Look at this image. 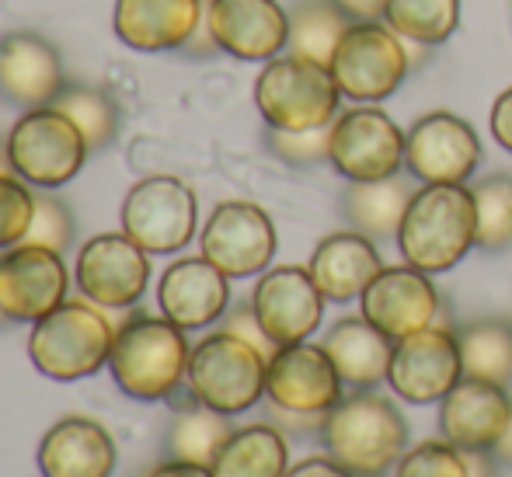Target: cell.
<instances>
[{
  "mask_svg": "<svg viewBox=\"0 0 512 477\" xmlns=\"http://www.w3.org/2000/svg\"><path fill=\"white\" fill-rule=\"evenodd\" d=\"M474 192V213H478V248L481 251H509L512 248V175H488Z\"/></svg>",
  "mask_w": 512,
  "mask_h": 477,
  "instance_id": "836d02e7",
  "label": "cell"
},
{
  "mask_svg": "<svg viewBox=\"0 0 512 477\" xmlns=\"http://www.w3.org/2000/svg\"><path fill=\"white\" fill-rule=\"evenodd\" d=\"M157 307L185 331L216 324L230 310V279L209 258H178L161 272Z\"/></svg>",
  "mask_w": 512,
  "mask_h": 477,
  "instance_id": "603a6c76",
  "label": "cell"
},
{
  "mask_svg": "<svg viewBox=\"0 0 512 477\" xmlns=\"http://www.w3.org/2000/svg\"><path fill=\"white\" fill-rule=\"evenodd\" d=\"M35 460L42 477H112L115 439L95 418L70 415L42 436Z\"/></svg>",
  "mask_w": 512,
  "mask_h": 477,
  "instance_id": "cb8c5ba5",
  "label": "cell"
},
{
  "mask_svg": "<svg viewBox=\"0 0 512 477\" xmlns=\"http://www.w3.org/2000/svg\"><path fill=\"white\" fill-rule=\"evenodd\" d=\"M35 216V192L18 175L0 171V251L14 248L28 237Z\"/></svg>",
  "mask_w": 512,
  "mask_h": 477,
  "instance_id": "8d00e7d4",
  "label": "cell"
},
{
  "mask_svg": "<svg viewBox=\"0 0 512 477\" xmlns=\"http://www.w3.org/2000/svg\"><path fill=\"white\" fill-rule=\"evenodd\" d=\"M67 88L63 60L39 32H7L0 39V101L32 112L46 108Z\"/></svg>",
  "mask_w": 512,
  "mask_h": 477,
  "instance_id": "44dd1931",
  "label": "cell"
},
{
  "mask_svg": "<svg viewBox=\"0 0 512 477\" xmlns=\"http://www.w3.org/2000/svg\"><path fill=\"white\" fill-rule=\"evenodd\" d=\"M411 195L415 189L401 175L380 178V182H349L342 192V216L359 234L373 241H391L398 237Z\"/></svg>",
  "mask_w": 512,
  "mask_h": 477,
  "instance_id": "4316f807",
  "label": "cell"
},
{
  "mask_svg": "<svg viewBox=\"0 0 512 477\" xmlns=\"http://www.w3.org/2000/svg\"><path fill=\"white\" fill-rule=\"evenodd\" d=\"M495 460H499V464H509L512 467V422H509V429L502 432V439H499V446H495Z\"/></svg>",
  "mask_w": 512,
  "mask_h": 477,
  "instance_id": "ee69618b",
  "label": "cell"
},
{
  "mask_svg": "<svg viewBox=\"0 0 512 477\" xmlns=\"http://www.w3.org/2000/svg\"><path fill=\"white\" fill-rule=\"evenodd\" d=\"M192 345L185 328L168 317L133 314L122 328H115V345L108 370L119 390L133 401H171L189 377Z\"/></svg>",
  "mask_w": 512,
  "mask_h": 477,
  "instance_id": "6da1fadb",
  "label": "cell"
},
{
  "mask_svg": "<svg viewBox=\"0 0 512 477\" xmlns=\"http://www.w3.org/2000/svg\"><path fill=\"white\" fill-rule=\"evenodd\" d=\"M206 25L203 0H115L112 28L136 53L185 49Z\"/></svg>",
  "mask_w": 512,
  "mask_h": 477,
  "instance_id": "7402d4cb",
  "label": "cell"
},
{
  "mask_svg": "<svg viewBox=\"0 0 512 477\" xmlns=\"http://www.w3.org/2000/svg\"><path fill=\"white\" fill-rule=\"evenodd\" d=\"M352 25H363V21H384L387 4L391 0H331Z\"/></svg>",
  "mask_w": 512,
  "mask_h": 477,
  "instance_id": "ab89813d",
  "label": "cell"
},
{
  "mask_svg": "<svg viewBox=\"0 0 512 477\" xmlns=\"http://www.w3.org/2000/svg\"><path fill=\"white\" fill-rule=\"evenodd\" d=\"M70 272L63 255L42 244H14L0 251V317L35 324L67 300Z\"/></svg>",
  "mask_w": 512,
  "mask_h": 477,
  "instance_id": "5bb4252c",
  "label": "cell"
},
{
  "mask_svg": "<svg viewBox=\"0 0 512 477\" xmlns=\"http://www.w3.org/2000/svg\"><path fill=\"white\" fill-rule=\"evenodd\" d=\"M321 345L331 356V363H335L338 377L345 380V387L373 390L377 383L387 380L391 356H394V338H387L363 314L335 321Z\"/></svg>",
  "mask_w": 512,
  "mask_h": 477,
  "instance_id": "484cf974",
  "label": "cell"
},
{
  "mask_svg": "<svg viewBox=\"0 0 512 477\" xmlns=\"http://www.w3.org/2000/svg\"><path fill=\"white\" fill-rule=\"evenodd\" d=\"M286 477H356V474L345 471L335 457L324 453V457H307V460H300V464H293L290 471H286Z\"/></svg>",
  "mask_w": 512,
  "mask_h": 477,
  "instance_id": "60d3db41",
  "label": "cell"
},
{
  "mask_svg": "<svg viewBox=\"0 0 512 477\" xmlns=\"http://www.w3.org/2000/svg\"><path fill=\"white\" fill-rule=\"evenodd\" d=\"M265 377H269V352H262L237 331L220 328L192 345L185 390L199 404L234 418L262 401Z\"/></svg>",
  "mask_w": 512,
  "mask_h": 477,
  "instance_id": "5b68a950",
  "label": "cell"
},
{
  "mask_svg": "<svg viewBox=\"0 0 512 477\" xmlns=\"http://www.w3.org/2000/svg\"><path fill=\"white\" fill-rule=\"evenodd\" d=\"M234 425H230V415H220V411L199 404L196 397H185L175 408V418L168 425V457L171 460H189V464H206L213 467L216 453L223 450V443L230 439Z\"/></svg>",
  "mask_w": 512,
  "mask_h": 477,
  "instance_id": "f1b7e54d",
  "label": "cell"
},
{
  "mask_svg": "<svg viewBox=\"0 0 512 477\" xmlns=\"http://www.w3.org/2000/svg\"><path fill=\"white\" fill-rule=\"evenodd\" d=\"M467 471L471 477H499V460L495 453H467Z\"/></svg>",
  "mask_w": 512,
  "mask_h": 477,
  "instance_id": "7bdbcfd3",
  "label": "cell"
},
{
  "mask_svg": "<svg viewBox=\"0 0 512 477\" xmlns=\"http://www.w3.org/2000/svg\"><path fill=\"white\" fill-rule=\"evenodd\" d=\"M464 380L457 331L446 324H429L394 342L387 383L408 404H436Z\"/></svg>",
  "mask_w": 512,
  "mask_h": 477,
  "instance_id": "4fadbf2b",
  "label": "cell"
},
{
  "mask_svg": "<svg viewBox=\"0 0 512 477\" xmlns=\"http://www.w3.org/2000/svg\"><path fill=\"white\" fill-rule=\"evenodd\" d=\"M394 477H471L467 453L457 450L446 439H432L415 450H408L394 467Z\"/></svg>",
  "mask_w": 512,
  "mask_h": 477,
  "instance_id": "d590c367",
  "label": "cell"
},
{
  "mask_svg": "<svg viewBox=\"0 0 512 477\" xmlns=\"http://www.w3.org/2000/svg\"><path fill=\"white\" fill-rule=\"evenodd\" d=\"M408 133L380 105L345 108L331 122L328 164L345 182H380L405 168Z\"/></svg>",
  "mask_w": 512,
  "mask_h": 477,
  "instance_id": "30bf717a",
  "label": "cell"
},
{
  "mask_svg": "<svg viewBox=\"0 0 512 477\" xmlns=\"http://www.w3.org/2000/svg\"><path fill=\"white\" fill-rule=\"evenodd\" d=\"M25 241L53 248L63 255V251L70 248V241H74V216H70L67 202H60L46 189L35 195V216H32V227H28Z\"/></svg>",
  "mask_w": 512,
  "mask_h": 477,
  "instance_id": "74e56055",
  "label": "cell"
},
{
  "mask_svg": "<svg viewBox=\"0 0 512 477\" xmlns=\"http://www.w3.org/2000/svg\"><path fill=\"white\" fill-rule=\"evenodd\" d=\"M115 324L91 300H63L56 310L32 324L28 359L42 377L74 383L95 377L112 359Z\"/></svg>",
  "mask_w": 512,
  "mask_h": 477,
  "instance_id": "277c9868",
  "label": "cell"
},
{
  "mask_svg": "<svg viewBox=\"0 0 512 477\" xmlns=\"http://www.w3.org/2000/svg\"><path fill=\"white\" fill-rule=\"evenodd\" d=\"M199 248L227 279L262 276L279 248L276 223L258 202L227 199L209 213Z\"/></svg>",
  "mask_w": 512,
  "mask_h": 477,
  "instance_id": "8fae6325",
  "label": "cell"
},
{
  "mask_svg": "<svg viewBox=\"0 0 512 477\" xmlns=\"http://www.w3.org/2000/svg\"><path fill=\"white\" fill-rule=\"evenodd\" d=\"M342 98L356 105H380L405 84L411 70L408 42L387 21L349 25L328 63Z\"/></svg>",
  "mask_w": 512,
  "mask_h": 477,
  "instance_id": "ba28073f",
  "label": "cell"
},
{
  "mask_svg": "<svg viewBox=\"0 0 512 477\" xmlns=\"http://www.w3.org/2000/svg\"><path fill=\"white\" fill-rule=\"evenodd\" d=\"M460 342V363H464V377L488 380V383H512V324L488 317V321H474L457 328Z\"/></svg>",
  "mask_w": 512,
  "mask_h": 477,
  "instance_id": "4dcf8cb0",
  "label": "cell"
},
{
  "mask_svg": "<svg viewBox=\"0 0 512 477\" xmlns=\"http://www.w3.org/2000/svg\"><path fill=\"white\" fill-rule=\"evenodd\" d=\"M488 129H492L495 143L512 154V84L502 91L499 98H495L492 115H488Z\"/></svg>",
  "mask_w": 512,
  "mask_h": 477,
  "instance_id": "f35d334b",
  "label": "cell"
},
{
  "mask_svg": "<svg viewBox=\"0 0 512 477\" xmlns=\"http://www.w3.org/2000/svg\"><path fill=\"white\" fill-rule=\"evenodd\" d=\"M324 303L328 300L304 265L265 269L251 289V310L258 317V328L276 349L307 342L321 324Z\"/></svg>",
  "mask_w": 512,
  "mask_h": 477,
  "instance_id": "2e32d148",
  "label": "cell"
},
{
  "mask_svg": "<svg viewBox=\"0 0 512 477\" xmlns=\"http://www.w3.org/2000/svg\"><path fill=\"white\" fill-rule=\"evenodd\" d=\"M398 251L408 265L439 276L478 248V213L467 185H422L408 202L398 230Z\"/></svg>",
  "mask_w": 512,
  "mask_h": 477,
  "instance_id": "7a4b0ae2",
  "label": "cell"
},
{
  "mask_svg": "<svg viewBox=\"0 0 512 477\" xmlns=\"http://www.w3.org/2000/svg\"><path fill=\"white\" fill-rule=\"evenodd\" d=\"M119 220L147 255H175L196 237L199 202L192 185L182 178L150 175L126 192Z\"/></svg>",
  "mask_w": 512,
  "mask_h": 477,
  "instance_id": "9c48e42d",
  "label": "cell"
},
{
  "mask_svg": "<svg viewBox=\"0 0 512 477\" xmlns=\"http://www.w3.org/2000/svg\"><path fill=\"white\" fill-rule=\"evenodd\" d=\"M84 300L102 310H126L150 283V255L126 234H95L81 244L74 269Z\"/></svg>",
  "mask_w": 512,
  "mask_h": 477,
  "instance_id": "9a60e30c",
  "label": "cell"
},
{
  "mask_svg": "<svg viewBox=\"0 0 512 477\" xmlns=\"http://www.w3.org/2000/svg\"><path fill=\"white\" fill-rule=\"evenodd\" d=\"M143 477H213V467L189 464V460H164V464L150 467Z\"/></svg>",
  "mask_w": 512,
  "mask_h": 477,
  "instance_id": "b9f144b4",
  "label": "cell"
},
{
  "mask_svg": "<svg viewBox=\"0 0 512 477\" xmlns=\"http://www.w3.org/2000/svg\"><path fill=\"white\" fill-rule=\"evenodd\" d=\"M290 443L276 422L234 429L213 460V477H286Z\"/></svg>",
  "mask_w": 512,
  "mask_h": 477,
  "instance_id": "83f0119b",
  "label": "cell"
},
{
  "mask_svg": "<svg viewBox=\"0 0 512 477\" xmlns=\"http://www.w3.org/2000/svg\"><path fill=\"white\" fill-rule=\"evenodd\" d=\"M265 147L279 157V161L293 164V168H317L328 161L331 147V126L317 129H269L265 133Z\"/></svg>",
  "mask_w": 512,
  "mask_h": 477,
  "instance_id": "e575fe53",
  "label": "cell"
},
{
  "mask_svg": "<svg viewBox=\"0 0 512 477\" xmlns=\"http://www.w3.org/2000/svg\"><path fill=\"white\" fill-rule=\"evenodd\" d=\"M206 32L234 60L269 63L290 42V11L279 0H209Z\"/></svg>",
  "mask_w": 512,
  "mask_h": 477,
  "instance_id": "e0dca14e",
  "label": "cell"
},
{
  "mask_svg": "<svg viewBox=\"0 0 512 477\" xmlns=\"http://www.w3.org/2000/svg\"><path fill=\"white\" fill-rule=\"evenodd\" d=\"M384 21L415 46H443L460 25V0H391Z\"/></svg>",
  "mask_w": 512,
  "mask_h": 477,
  "instance_id": "1f68e13d",
  "label": "cell"
},
{
  "mask_svg": "<svg viewBox=\"0 0 512 477\" xmlns=\"http://www.w3.org/2000/svg\"><path fill=\"white\" fill-rule=\"evenodd\" d=\"M317 439L345 471L356 477H384L405 457L408 422L398 404H391L387 397L373 390H356L324 415Z\"/></svg>",
  "mask_w": 512,
  "mask_h": 477,
  "instance_id": "3957f363",
  "label": "cell"
},
{
  "mask_svg": "<svg viewBox=\"0 0 512 477\" xmlns=\"http://www.w3.org/2000/svg\"><path fill=\"white\" fill-rule=\"evenodd\" d=\"M363 317L377 324L387 338H408L415 331L436 324L439 293L432 286V276L415 265H384L370 286L359 296Z\"/></svg>",
  "mask_w": 512,
  "mask_h": 477,
  "instance_id": "d6986e66",
  "label": "cell"
},
{
  "mask_svg": "<svg viewBox=\"0 0 512 477\" xmlns=\"http://www.w3.org/2000/svg\"><path fill=\"white\" fill-rule=\"evenodd\" d=\"M345 380L338 377L335 363L324 345H283L269 356V377H265V397L269 404L300 415H328L342 401Z\"/></svg>",
  "mask_w": 512,
  "mask_h": 477,
  "instance_id": "ac0fdd59",
  "label": "cell"
},
{
  "mask_svg": "<svg viewBox=\"0 0 512 477\" xmlns=\"http://www.w3.org/2000/svg\"><path fill=\"white\" fill-rule=\"evenodd\" d=\"M286 11H290V42H286V49L293 56H300V60H314L321 67H328L352 21L331 0H293Z\"/></svg>",
  "mask_w": 512,
  "mask_h": 477,
  "instance_id": "f546056e",
  "label": "cell"
},
{
  "mask_svg": "<svg viewBox=\"0 0 512 477\" xmlns=\"http://www.w3.org/2000/svg\"><path fill=\"white\" fill-rule=\"evenodd\" d=\"M342 105L335 77L314 60L286 53L276 56L255 77V108L269 129L331 126Z\"/></svg>",
  "mask_w": 512,
  "mask_h": 477,
  "instance_id": "52a82bcc",
  "label": "cell"
},
{
  "mask_svg": "<svg viewBox=\"0 0 512 477\" xmlns=\"http://www.w3.org/2000/svg\"><path fill=\"white\" fill-rule=\"evenodd\" d=\"M512 422L509 387L464 377L439 401V432L464 453H492Z\"/></svg>",
  "mask_w": 512,
  "mask_h": 477,
  "instance_id": "ffe728a7",
  "label": "cell"
},
{
  "mask_svg": "<svg viewBox=\"0 0 512 477\" xmlns=\"http://www.w3.org/2000/svg\"><path fill=\"white\" fill-rule=\"evenodd\" d=\"M307 269L314 276L317 289L324 293V300L349 303L363 296V289L377 279L384 262H380L377 241L349 227L324 237L314 248V255H310Z\"/></svg>",
  "mask_w": 512,
  "mask_h": 477,
  "instance_id": "d4e9b609",
  "label": "cell"
},
{
  "mask_svg": "<svg viewBox=\"0 0 512 477\" xmlns=\"http://www.w3.org/2000/svg\"><path fill=\"white\" fill-rule=\"evenodd\" d=\"M485 161L478 133L453 112H429L408 129L405 168L422 185H467Z\"/></svg>",
  "mask_w": 512,
  "mask_h": 477,
  "instance_id": "7c38bea8",
  "label": "cell"
},
{
  "mask_svg": "<svg viewBox=\"0 0 512 477\" xmlns=\"http://www.w3.org/2000/svg\"><path fill=\"white\" fill-rule=\"evenodd\" d=\"M11 171L32 189H63L81 175L91 147L70 115L56 105L21 112L4 143Z\"/></svg>",
  "mask_w": 512,
  "mask_h": 477,
  "instance_id": "8992f818",
  "label": "cell"
},
{
  "mask_svg": "<svg viewBox=\"0 0 512 477\" xmlns=\"http://www.w3.org/2000/svg\"><path fill=\"white\" fill-rule=\"evenodd\" d=\"M63 115L74 119V126L84 133L91 150H105L108 143L119 133V105H115L112 95L98 88H88V84H67L60 91V98L53 101Z\"/></svg>",
  "mask_w": 512,
  "mask_h": 477,
  "instance_id": "d6a6232c",
  "label": "cell"
}]
</instances>
